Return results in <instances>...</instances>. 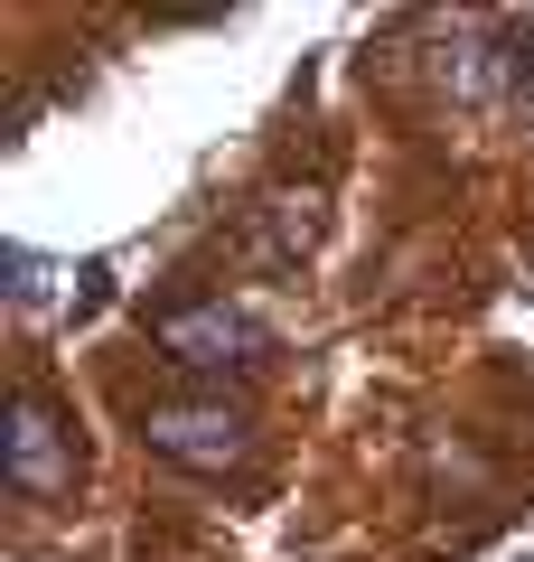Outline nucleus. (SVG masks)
I'll return each mask as SVG.
<instances>
[{
  "label": "nucleus",
  "instance_id": "7ed1b4c3",
  "mask_svg": "<svg viewBox=\"0 0 534 562\" xmlns=\"http://www.w3.org/2000/svg\"><path fill=\"white\" fill-rule=\"evenodd\" d=\"M0 469H10V487H20V497H66V487H76V441H66L57 403H47L38 384H20V394H10Z\"/></svg>",
  "mask_w": 534,
  "mask_h": 562
},
{
  "label": "nucleus",
  "instance_id": "f257e3e1",
  "mask_svg": "<svg viewBox=\"0 0 534 562\" xmlns=\"http://www.w3.org/2000/svg\"><path fill=\"white\" fill-rule=\"evenodd\" d=\"M151 338H159V357L198 366V375H244V366L272 357V328L244 301H178V310L151 319Z\"/></svg>",
  "mask_w": 534,
  "mask_h": 562
},
{
  "label": "nucleus",
  "instance_id": "f03ea898",
  "mask_svg": "<svg viewBox=\"0 0 534 562\" xmlns=\"http://www.w3.org/2000/svg\"><path fill=\"white\" fill-rule=\"evenodd\" d=\"M141 431H151L159 460L198 469V479H225V469L254 460V422H244L235 403H151V413H141Z\"/></svg>",
  "mask_w": 534,
  "mask_h": 562
}]
</instances>
